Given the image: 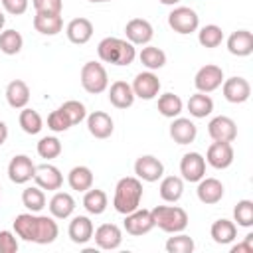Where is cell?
<instances>
[{"mask_svg":"<svg viewBox=\"0 0 253 253\" xmlns=\"http://www.w3.org/2000/svg\"><path fill=\"white\" fill-rule=\"evenodd\" d=\"M28 0H2V6H4V10L8 12V14H12V16H20V14H24L26 10H28Z\"/></svg>","mask_w":253,"mask_h":253,"instance_id":"47","label":"cell"},{"mask_svg":"<svg viewBox=\"0 0 253 253\" xmlns=\"http://www.w3.org/2000/svg\"><path fill=\"white\" fill-rule=\"evenodd\" d=\"M34 172H36V164L26 154H16L10 160V164H8V178L14 184H26V182H30L34 178Z\"/></svg>","mask_w":253,"mask_h":253,"instance_id":"12","label":"cell"},{"mask_svg":"<svg viewBox=\"0 0 253 253\" xmlns=\"http://www.w3.org/2000/svg\"><path fill=\"white\" fill-rule=\"evenodd\" d=\"M125 34H126V40L132 45H146L152 40L154 30H152V24L148 20H144V18H132V20L126 22Z\"/></svg>","mask_w":253,"mask_h":253,"instance_id":"13","label":"cell"},{"mask_svg":"<svg viewBox=\"0 0 253 253\" xmlns=\"http://www.w3.org/2000/svg\"><path fill=\"white\" fill-rule=\"evenodd\" d=\"M18 121H20V126H22V130H24L26 134H38V132L43 128V121H42L40 113L34 111V109H26V107H24Z\"/></svg>","mask_w":253,"mask_h":253,"instance_id":"38","label":"cell"},{"mask_svg":"<svg viewBox=\"0 0 253 253\" xmlns=\"http://www.w3.org/2000/svg\"><path fill=\"white\" fill-rule=\"evenodd\" d=\"M47 128H51L53 132H63V130L71 128V123L61 109H55L47 115Z\"/></svg>","mask_w":253,"mask_h":253,"instance_id":"44","label":"cell"},{"mask_svg":"<svg viewBox=\"0 0 253 253\" xmlns=\"http://www.w3.org/2000/svg\"><path fill=\"white\" fill-rule=\"evenodd\" d=\"M221 83H223V69L213 63L200 67L194 77V85L200 93H211L217 87H221Z\"/></svg>","mask_w":253,"mask_h":253,"instance_id":"7","label":"cell"},{"mask_svg":"<svg viewBox=\"0 0 253 253\" xmlns=\"http://www.w3.org/2000/svg\"><path fill=\"white\" fill-rule=\"evenodd\" d=\"M160 4H164V6H174V4H178L180 0H158Z\"/></svg>","mask_w":253,"mask_h":253,"instance_id":"50","label":"cell"},{"mask_svg":"<svg viewBox=\"0 0 253 253\" xmlns=\"http://www.w3.org/2000/svg\"><path fill=\"white\" fill-rule=\"evenodd\" d=\"M227 49L231 55L247 57L253 53V34L249 30H237L227 38Z\"/></svg>","mask_w":253,"mask_h":253,"instance_id":"21","label":"cell"},{"mask_svg":"<svg viewBox=\"0 0 253 253\" xmlns=\"http://www.w3.org/2000/svg\"><path fill=\"white\" fill-rule=\"evenodd\" d=\"M97 53L99 59L105 63H113V65H130L136 57V49L128 40H121V38H103L97 45Z\"/></svg>","mask_w":253,"mask_h":253,"instance_id":"3","label":"cell"},{"mask_svg":"<svg viewBox=\"0 0 253 253\" xmlns=\"http://www.w3.org/2000/svg\"><path fill=\"white\" fill-rule=\"evenodd\" d=\"M36 12H42V14H61V8H63V2L61 0H32Z\"/></svg>","mask_w":253,"mask_h":253,"instance_id":"45","label":"cell"},{"mask_svg":"<svg viewBox=\"0 0 253 253\" xmlns=\"http://www.w3.org/2000/svg\"><path fill=\"white\" fill-rule=\"evenodd\" d=\"M158 190H160V198L164 202L176 204L184 194V182L180 176H166V178H162Z\"/></svg>","mask_w":253,"mask_h":253,"instance_id":"32","label":"cell"},{"mask_svg":"<svg viewBox=\"0 0 253 253\" xmlns=\"http://www.w3.org/2000/svg\"><path fill=\"white\" fill-rule=\"evenodd\" d=\"M18 239L12 231H0V253H16Z\"/></svg>","mask_w":253,"mask_h":253,"instance_id":"46","label":"cell"},{"mask_svg":"<svg viewBox=\"0 0 253 253\" xmlns=\"http://www.w3.org/2000/svg\"><path fill=\"white\" fill-rule=\"evenodd\" d=\"M210 235H211V239H213L217 245H227V243H231V241L237 237V227H235L233 221L221 217V219H215V221L211 223Z\"/></svg>","mask_w":253,"mask_h":253,"instance_id":"29","label":"cell"},{"mask_svg":"<svg viewBox=\"0 0 253 253\" xmlns=\"http://www.w3.org/2000/svg\"><path fill=\"white\" fill-rule=\"evenodd\" d=\"M87 128L95 138H109L113 134V119L103 111H93L87 117Z\"/></svg>","mask_w":253,"mask_h":253,"instance_id":"25","label":"cell"},{"mask_svg":"<svg viewBox=\"0 0 253 253\" xmlns=\"http://www.w3.org/2000/svg\"><path fill=\"white\" fill-rule=\"evenodd\" d=\"M49 213L55 217V219H67L73 210H75V200L71 194L67 192H55L49 200Z\"/></svg>","mask_w":253,"mask_h":253,"instance_id":"27","label":"cell"},{"mask_svg":"<svg viewBox=\"0 0 253 253\" xmlns=\"http://www.w3.org/2000/svg\"><path fill=\"white\" fill-rule=\"evenodd\" d=\"M196 194H198V200H200L202 204L213 206V204H217V202L223 198V184H221L217 178H206V176H204V178L198 182Z\"/></svg>","mask_w":253,"mask_h":253,"instance_id":"19","label":"cell"},{"mask_svg":"<svg viewBox=\"0 0 253 253\" xmlns=\"http://www.w3.org/2000/svg\"><path fill=\"white\" fill-rule=\"evenodd\" d=\"M208 134L211 136V140H217V142H233L237 136V125L233 119L219 115V117H213L210 121Z\"/></svg>","mask_w":253,"mask_h":253,"instance_id":"9","label":"cell"},{"mask_svg":"<svg viewBox=\"0 0 253 253\" xmlns=\"http://www.w3.org/2000/svg\"><path fill=\"white\" fill-rule=\"evenodd\" d=\"M81 85L87 93L99 95L109 87V75L107 69L99 61H87L81 67Z\"/></svg>","mask_w":253,"mask_h":253,"instance_id":"5","label":"cell"},{"mask_svg":"<svg viewBox=\"0 0 253 253\" xmlns=\"http://www.w3.org/2000/svg\"><path fill=\"white\" fill-rule=\"evenodd\" d=\"M34 28L42 36H57L61 32V28H63L61 14H42V12H36Z\"/></svg>","mask_w":253,"mask_h":253,"instance_id":"28","label":"cell"},{"mask_svg":"<svg viewBox=\"0 0 253 253\" xmlns=\"http://www.w3.org/2000/svg\"><path fill=\"white\" fill-rule=\"evenodd\" d=\"M6 138H8V126L4 121H0V146L6 142Z\"/></svg>","mask_w":253,"mask_h":253,"instance_id":"49","label":"cell"},{"mask_svg":"<svg viewBox=\"0 0 253 253\" xmlns=\"http://www.w3.org/2000/svg\"><path fill=\"white\" fill-rule=\"evenodd\" d=\"M38 154L42 158H47V160L57 158L61 154V142H59V138L57 136H43V138H40V142H38Z\"/></svg>","mask_w":253,"mask_h":253,"instance_id":"43","label":"cell"},{"mask_svg":"<svg viewBox=\"0 0 253 253\" xmlns=\"http://www.w3.org/2000/svg\"><path fill=\"white\" fill-rule=\"evenodd\" d=\"M109 206L107 194L99 188H89L83 196V208L91 213V215H101Z\"/></svg>","mask_w":253,"mask_h":253,"instance_id":"33","label":"cell"},{"mask_svg":"<svg viewBox=\"0 0 253 253\" xmlns=\"http://www.w3.org/2000/svg\"><path fill=\"white\" fill-rule=\"evenodd\" d=\"M89 2H93V4H103V2H111V0H89Z\"/></svg>","mask_w":253,"mask_h":253,"instance_id":"52","label":"cell"},{"mask_svg":"<svg viewBox=\"0 0 253 253\" xmlns=\"http://www.w3.org/2000/svg\"><path fill=\"white\" fill-rule=\"evenodd\" d=\"M6 101L12 109H24L30 103V87L22 79H14L6 87Z\"/></svg>","mask_w":253,"mask_h":253,"instance_id":"26","label":"cell"},{"mask_svg":"<svg viewBox=\"0 0 253 253\" xmlns=\"http://www.w3.org/2000/svg\"><path fill=\"white\" fill-rule=\"evenodd\" d=\"M196 134H198V126L190 119L176 117L172 121V125H170V136L178 144H190V142H194L196 140Z\"/></svg>","mask_w":253,"mask_h":253,"instance_id":"22","label":"cell"},{"mask_svg":"<svg viewBox=\"0 0 253 253\" xmlns=\"http://www.w3.org/2000/svg\"><path fill=\"white\" fill-rule=\"evenodd\" d=\"M138 59L148 71H154V69H160V67L166 65V53L156 45L142 47V51L138 53Z\"/></svg>","mask_w":253,"mask_h":253,"instance_id":"34","label":"cell"},{"mask_svg":"<svg viewBox=\"0 0 253 253\" xmlns=\"http://www.w3.org/2000/svg\"><path fill=\"white\" fill-rule=\"evenodd\" d=\"M180 174L188 182H200L206 176V158L200 152H186L180 160Z\"/></svg>","mask_w":253,"mask_h":253,"instance_id":"10","label":"cell"},{"mask_svg":"<svg viewBox=\"0 0 253 253\" xmlns=\"http://www.w3.org/2000/svg\"><path fill=\"white\" fill-rule=\"evenodd\" d=\"M4 24H6V16H4V12H0V32H2Z\"/></svg>","mask_w":253,"mask_h":253,"instance_id":"51","label":"cell"},{"mask_svg":"<svg viewBox=\"0 0 253 253\" xmlns=\"http://www.w3.org/2000/svg\"><path fill=\"white\" fill-rule=\"evenodd\" d=\"M198 42L204 47H217L223 42V32L215 24H208L198 32Z\"/></svg>","mask_w":253,"mask_h":253,"instance_id":"39","label":"cell"},{"mask_svg":"<svg viewBox=\"0 0 253 253\" xmlns=\"http://www.w3.org/2000/svg\"><path fill=\"white\" fill-rule=\"evenodd\" d=\"M93 221L87 217V215H75L71 221H69V227H67V233H69V239L77 245H85L89 239H93Z\"/></svg>","mask_w":253,"mask_h":253,"instance_id":"20","label":"cell"},{"mask_svg":"<svg viewBox=\"0 0 253 253\" xmlns=\"http://www.w3.org/2000/svg\"><path fill=\"white\" fill-rule=\"evenodd\" d=\"M22 204L32 211V213H40L45 208V194L40 186H30L22 192Z\"/></svg>","mask_w":253,"mask_h":253,"instance_id":"36","label":"cell"},{"mask_svg":"<svg viewBox=\"0 0 253 253\" xmlns=\"http://www.w3.org/2000/svg\"><path fill=\"white\" fill-rule=\"evenodd\" d=\"M123 225H125L126 233H130V235H144L154 227V221H152L150 210L136 208L134 211L125 215V223Z\"/></svg>","mask_w":253,"mask_h":253,"instance_id":"18","label":"cell"},{"mask_svg":"<svg viewBox=\"0 0 253 253\" xmlns=\"http://www.w3.org/2000/svg\"><path fill=\"white\" fill-rule=\"evenodd\" d=\"M233 219L241 227H251L253 225V202L251 200H241L233 208Z\"/></svg>","mask_w":253,"mask_h":253,"instance_id":"41","label":"cell"},{"mask_svg":"<svg viewBox=\"0 0 253 253\" xmlns=\"http://www.w3.org/2000/svg\"><path fill=\"white\" fill-rule=\"evenodd\" d=\"M206 162L210 166H213L215 170H223V168L231 166V162H233V146H231V142H217V140H213L208 146Z\"/></svg>","mask_w":253,"mask_h":253,"instance_id":"15","label":"cell"},{"mask_svg":"<svg viewBox=\"0 0 253 253\" xmlns=\"http://www.w3.org/2000/svg\"><path fill=\"white\" fill-rule=\"evenodd\" d=\"M194 247H196L194 239L190 235H184L182 231L176 233L174 237H168V241H166V251L168 253H192Z\"/></svg>","mask_w":253,"mask_h":253,"instance_id":"40","label":"cell"},{"mask_svg":"<svg viewBox=\"0 0 253 253\" xmlns=\"http://www.w3.org/2000/svg\"><path fill=\"white\" fill-rule=\"evenodd\" d=\"M93 235H95L93 239H95L97 247L99 249H105V251H113V249L121 247V243H123V231L115 223H103V225H99L93 231Z\"/></svg>","mask_w":253,"mask_h":253,"instance_id":"17","label":"cell"},{"mask_svg":"<svg viewBox=\"0 0 253 253\" xmlns=\"http://www.w3.org/2000/svg\"><path fill=\"white\" fill-rule=\"evenodd\" d=\"M130 87H132L134 97L144 99V101H150V99H154V97L158 95V91H160V79H158L152 71H142V73H138V75L134 77V81H132Z\"/></svg>","mask_w":253,"mask_h":253,"instance_id":"14","label":"cell"},{"mask_svg":"<svg viewBox=\"0 0 253 253\" xmlns=\"http://www.w3.org/2000/svg\"><path fill=\"white\" fill-rule=\"evenodd\" d=\"M0 190H2V188H0Z\"/></svg>","mask_w":253,"mask_h":253,"instance_id":"53","label":"cell"},{"mask_svg":"<svg viewBox=\"0 0 253 253\" xmlns=\"http://www.w3.org/2000/svg\"><path fill=\"white\" fill-rule=\"evenodd\" d=\"M59 109H61V111L65 113V117L69 119L71 126H73V125H79L83 119H87V111H85V105H83L81 101H75V99L65 101Z\"/></svg>","mask_w":253,"mask_h":253,"instance_id":"42","label":"cell"},{"mask_svg":"<svg viewBox=\"0 0 253 253\" xmlns=\"http://www.w3.org/2000/svg\"><path fill=\"white\" fill-rule=\"evenodd\" d=\"M184 109V103L174 93H164L158 97V113L166 119H176Z\"/></svg>","mask_w":253,"mask_h":253,"instance_id":"35","label":"cell"},{"mask_svg":"<svg viewBox=\"0 0 253 253\" xmlns=\"http://www.w3.org/2000/svg\"><path fill=\"white\" fill-rule=\"evenodd\" d=\"M14 231L24 241H32V243H40V245L53 243L55 237L59 235V227H57V221L53 215L51 217L49 215H38L32 211L16 215Z\"/></svg>","mask_w":253,"mask_h":253,"instance_id":"1","label":"cell"},{"mask_svg":"<svg viewBox=\"0 0 253 253\" xmlns=\"http://www.w3.org/2000/svg\"><path fill=\"white\" fill-rule=\"evenodd\" d=\"M168 26L176 32V34H192L198 30L200 26V16L196 14V10L188 8V6H178L168 14Z\"/></svg>","mask_w":253,"mask_h":253,"instance_id":"6","label":"cell"},{"mask_svg":"<svg viewBox=\"0 0 253 253\" xmlns=\"http://www.w3.org/2000/svg\"><path fill=\"white\" fill-rule=\"evenodd\" d=\"M24 45V38L20 32L16 30H4L0 32V51L6 53V55H16L20 53Z\"/></svg>","mask_w":253,"mask_h":253,"instance_id":"37","label":"cell"},{"mask_svg":"<svg viewBox=\"0 0 253 253\" xmlns=\"http://www.w3.org/2000/svg\"><path fill=\"white\" fill-rule=\"evenodd\" d=\"M109 101L117 109H128V107H132V103H134L132 87L126 81H121V79L115 81V83H111V87H109Z\"/></svg>","mask_w":253,"mask_h":253,"instance_id":"24","label":"cell"},{"mask_svg":"<svg viewBox=\"0 0 253 253\" xmlns=\"http://www.w3.org/2000/svg\"><path fill=\"white\" fill-rule=\"evenodd\" d=\"M65 34H67V40L71 43H77V45H83L91 40L93 36V24L91 20L87 18H73L67 28H65Z\"/></svg>","mask_w":253,"mask_h":253,"instance_id":"23","label":"cell"},{"mask_svg":"<svg viewBox=\"0 0 253 253\" xmlns=\"http://www.w3.org/2000/svg\"><path fill=\"white\" fill-rule=\"evenodd\" d=\"M221 91H223V97L233 103V105H239V103H245L251 95V85L245 77H229V79H223L221 83Z\"/></svg>","mask_w":253,"mask_h":253,"instance_id":"11","label":"cell"},{"mask_svg":"<svg viewBox=\"0 0 253 253\" xmlns=\"http://www.w3.org/2000/svg\"><path fill=\"white\" fill-rule=\"evenodd\" d=\"M134 174H136L138 180L158 182L164 176V164L156 156L144 154V156H138L136 158V162H134Z\"/></svg>","mask_w":253,"mask_h":253,"instance_id":"8","label":"cell"},{"mask_svg":"<svg viewBox=\"0 0 253 253\" xmlns=\"http://www.w3.org/2000/svg\"><path fill=\"white\" fill-rule=\"evenodd\" d=\"M67 184L75 192H87L93 186V172L87 166H73L67 174Z\"/></svg>","mask_w":253,"mask_h":253,"instance_id":"30","label":"cell"},{"mask_svg":"<svg viewBox=\"0 0 253 253\" xmlns=\"http://www.w3.org/2000/svg\"><path fill=\"white\" fill-rule=\"evenodd\" d=\"M154 227L166 233H180L188 227V213L178 206H156L150 210Z\"/></svg>","mask_w":253,"mask_h":253,"instance_id":"4","label":"cell"},{"mask_svg":"<svg viewBox=\"0 0 253 253\" xmlns=\"http://www.w3.org/2000/svg\"><path fill=\"white\" fill-rule=\"evenodd\" d=\"M34 180H36V186H40L42 190L55 192L63 184V174L53 164H40V166H36Z\"/></svg>","mask_w":253,"mask_h":253,"instance_id":"16","label":"cell"},{"mask_svg":"<svg viewBox=\"0 0 253 253\" xmlns=\"http://www.w3.org/2000/svg\"><path fill=\"white\" fill-rule=\"evenodd\" d=\"M188 111L194 119H206L213 111V99L208 93H194L188 99Z\"/></svg>","mask_w":253,"mask_h":253,"instance_id":"31","label":"cell"},{"mask_svg":"<svg viewBox=\"0 0 253 253\" xmlns=\"http://www.w3.org/2000/svg\"><path fill=\"white\" fill-rule=\"evenodd\" d=\"M140 200H142V182L138 178L125 176L117 182L113 206L119 213L126 215V213L134 211L136 208H140Z\"/></svg>","mask_w":253,"mask_h":253,"instance_id":"2","label":"cell"},{"mask_svg":"<svg viewBox=\"0 0 253 253\" xmlns=\"http://www.w3.org/2000/svg\"><path fill=\"white\" fill-rule=\"evenodd\" d=\"M241 251H245V253H253V233H247L243 243H237V245L231 247V253H241Z\"/></svg>","mask_w":253,"mask_h":253,"instance_id":"48","label":"cell"}]
</instances>
